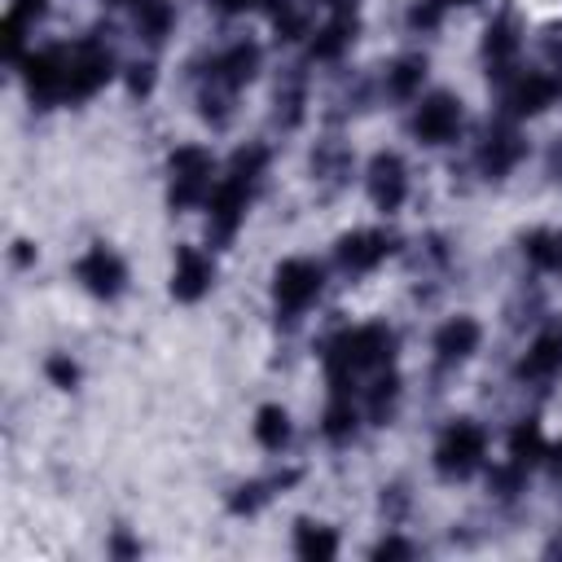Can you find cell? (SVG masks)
<instances>
[{
  "instance_id": "5b68a950",
  "label": "cell",
  "mask_w": 562,
  "mask_h": 562,
  "mask_svg": "<svg viewBox=\"0 0 562 562\" xmlns=\"http://www.w3.org/2000/svg\"><path fill=\"white\" fill-rule=\"evenodd\" d=\"M321 294H325V268L307 255H285L268 277V299L281 321H299L321 303Z\"/></svg>"
},
{
  "instance_id": "f1b7e54d",
  "label": "cell",
  "mask_w": 562,
  "mask_h": 562,
  "mask_svg": "<svg viewBox=\"0 0 562 562\" xmlns=\"http://www.w3.org/2000/svg\"><path fill=\"white\" fill-rule=\"evenodd\" d=\"M338 553V531L321 518H299L294 522V558L303 562H329Z\"/></svg>"
},
{
  "instance_id": "ac0fdd59",
  "label": "cell",
  "mask_w": 562,
  "mask_h": 562,
  "mask_svg": "<svg viewBox=\"0 0 562 562\" xmlns=\"http://www.w3.org/2000/svg\"><path fill=\"white\" fill-rule=\"evenodd\" d=\"M514 378L522 386H549L562 378V325H544L518 356Z\"/></svg>"
},
{
  "instance_id": "d4e9b609",
  "label": "cell",
  "mask_w": 562,
  "mask_h": 562,
  "mask_svg": "<svg viewBox=\"0 0 562 562\" xmlns=\"http://www.w3.org/2000/svg\"><path fill=\"white\" fill-rule=\"evenodd\" d=\"M294 479H299V470H277V474H259V479L237 483V487L228 492V514H237V518H255V514H259L277 492H285Z\"/></svg>"
},
{
  "instance_id": "7c38bea8",
  "label": "cell",
  "mask_w": 562,
  "mask_h": 562,
  "mask_svg": "<svg viewBox=\"0 0 562 562\" xmlns=\"http://www.w3.org/2000/svg\"><path fill=\"white\" fill-rule=\"evenodd\" d=\"M562 97V79L553 70H518L501 83V105L505 119L522 123V119H540L544 110H553Z\"/></svg>"
},
{
  "instance_id": "e575fe53",
  "label": "cell",
  "mask_w": 562,
  "mask_h": 562,
  "mask_svg": "<svg viewBox=\"0 0 562 562\" xmlns=\"http://www.w3.org/2000/svg\"><path fill=\"white\" fill-rule=\"evenodd\" d=\"M127 88L136 92V97H145L149 88H154V66L145 61V66H127Z\"/></svg>"
},
{
  "instance_id": "4fadbf2b",
  "label": "cell",
  "mask_w": 562,
  "mask_h": 562,
  "mask_svg": "<svg viewBox=\"0 0 562 562\" xmlns=\"http://www.w3.org/2000/svg\"><path fill=\"white\" fill-rule=\"evenodd\" d=\"M22 66V88L35 105H66V44L57 48H31L18 57Z\"/></svg>"
},
{
  "instance_id": "836d02e7",
  "label": "cell",
  "mask_w": 562,
  "mask_h": 562,
  "mask_svg": "<svg viewBox=\"0 0 562 562\" xmlns=\"http://www.w3.org/2000/svg\"><path fill=\"white\" fill-rule=\"evenodd\" d=\"M404 509H408V492H404V483L382 487V514H386V522H400Z\"/></svg>"
},
{
  "instance_id": "d6a6232c",
  "label": "cell",
  "mask_w": 562,
  "mask_h": 562,
  "mask_svg": "<svg viewBox=\"0 0 562 562\" xmlns=\"http://www.w3.org/2000/svg\"><path fill=\"white\" fill-rule=\"evenodd\" d=\"M413 553H417V549H413L404 536H395V531H386V536L369 549V558H413Z\"/></svg>"
},
{
  "instance_id": "83f0119b",
  "label": "cell",
  "mask_w": 562,
  "mask_h": 562,
  "mask_svg": "<svg viewBox=\"0 0 562 562\" xmlns=\"http://www.w3.org/2000/svg\"><path fill=\"white\" fill-rule=\"evenodd\" d=\"M127 9H132V26H136V35H140L145 44H154V48L176 31V18H180L171 0H132Z\"/></svg>"
},
{
  "instance_id": "74e56055",
  "label": "cell",
  "mask_w": 562,
  "mask_h": 562,
  "mask_svg": "<svg viewBox=\"0 0 562 562\" xmlns=\"http://www.w3.org/2000/svg\"><path fill=\"white\" fill-rule=\"evenodd\" d=\"M549 176L553 180H562V136L553 140V149H549Z\"/></svg>"
},
{
  "instance_id": "1f68e13d",
  "label": "cell",
  "mask_w": 562,
  "mask_h": 562,
  "mask_svg": "<svg viewBox=\"0 0 562 562\" xmlns=\"http://www.w3.org/2000/svg\"><path fill=\"white\" fill-rule=\"evenodd\" d=\"M443 18H448L443 0H413V4H408V31H413V35H430V31H439Z\"/></svg>"
},
{
  "instance_id": "2e32d148",
  "label": "cell",
  "mask_w": 562,
  "mask_h": 562,
  "mask_svg": "<svg viewBox=\"0 0 562 562\" xmlns=\"http://www.w3.org/2000/svg\"><path fill=\"white\" fill-rule=\"evenodd\" d=\"M215 290V255H206L193 241H180L171 255V272H167V294L176 303H202Z\"/></svg>"
},
{
  "instance_id": "484cf974",
  "label": "cell",
  "mask_w": 562,
  "mask_h": 562,
  "mask_svg": "<svg viewBox=\"0 0 562 562\" xmlns=\"http://www.w3.org/2000/svg\"><path fill=\"white\" fill-rule=\"evenodd\" d=\"M250 435H255V443H259L263 452L281 457V452L290 448V439H294L290 408H285V404H259V408H255V422H250Z\"/></svg>"
},
{
  "instance_id": "603a6c76",
  "label": "cell",
  "mask_w": 562,
  "mask_h": 562,
  "mask_svg": "<svg viewBox=\"0 0 562 562\" xmlns=\"http://www.w3.org/2000/svg\"><path fill=\"white\" fill-rule=\"evenodd\" d=\"M400 400H404V378L391 369H378L369 378V386H360V408H364V422L369 426H391L395 413H400Z\"/></svg>"
},
{
  "instance_id": "f546056e",
  "label": "cell",
  "mask_w": 562,
  "mask_h": 562,
  "mask_svg": "<svg viewBox=\"0 0 562 562\" xmlns=\"http://www.w3.org/2000/svg\"><path fill=\"white\" fill-rule=\"evenodd\" d=\"M522 259L536 272H562V233L558 228H531V233H522Z\"/></svg>"
},
{
  "instance_id": "30bf717a",
  "label": "cell",
  "mask_w": 562,
  "mask_h": 562,
  "mask_svg": "<svg viewBox=\"0 0 562 562\" xmlns=\"http://www.w3.org/2000/svg\"><path fill=\"white\" fill-rule=\"evenodd\" d=\"M259 70H263V48L241 35V40H228L224 48H215L202 61L198 83H211V88H224V92H241V88H250L259 79Z\"/></svg>"
},
{
  "instance_id": "5bb4252c",
  "label": "cell",
  "mask_w": 562,
  "mask_h": 562,
  "mask_svg": "<svg viewBox=\"0 0 562 562\" xmlns=\"http://www.w3.org/2000/svg\"><path fill=\"white\" fill-rule=\"evenodd\" d=\"M479 347H483V325H479V316L457 312V316H448V321L435 329V338H430V360H435L439 373H457V369H465V364L479 356Z\"/></svg>"
},
{
  "instance_id": "f35d334b",
  "label": "cell",
  "mask_w": 562,
  "mask_h": 562,
  "mask_svg": "<svg viewBox=\"0 0 562 562\" xmlns=\"http://www.w3.org/2000/svg\"><path fill=\"white\" fill-rule=\"evenodd\" d=\"M544 465H549V470L562 479V439H558V443H549V452H544Z\"/></svg>"
},
{
  "instance_id": "7a4b0ae2",
  "label": "cell",
  "mask_w": 562,
  "mask_h": 562,
  "mask_svg": "<svg viewBox=\"0 0 562 562\" xmlns=\"http://www.w3.org/2000/svg\"><path fill=\"white\" fill-rule=\"evenodd\" d=\"M268 162H272L268 145L250 140V145L233 149V158L220 167V180H215V189H211V198L202 206L211 246H228L241 233V224L250 215V202H255V193H259V184L268 176Z\"/></svg>"
},
{
  "instance_id": "6da1fadb",
  "label": "cell",
  "mask_w": 562,
  "mask_h": 562,
  "mask_svg": "<svg viewBox=\"0 0 562 562\" xmlns=\"http://www.w3.org/2000/svg\"><path fill=\"white\" fill-rule=\"evenodd\" d=\"M400 351V334L386 321H360V325H342L321 342V364H325V382L329 391H356L360 382H369L378 369H391Z\"/></svg>"
},
{
  "instance_id": "e0dca14e",
  "label": "cell",
  "mask_w": 562,
  "mask_h": 562,
  "mask_svg": "<svg viewBox=\"0 0 562 562\" xmlns=\"http://www.w3.org/2000/svg\"><path fill=\"white\" fill-rule=\"evenodd\" d=\"M479 61H483L487 79H496V83H505L509 75L522 70V66H518V61H522V26H518V18L501 13V18L487 22L483 44H479Z\"/></svg>"
},
{
  "instance_id": "9c48e42d",
  "label": "cell",
  "mask_w": 562,
  "mask_h": 562,
  "mask_svg": "<svg viewBox=\"0 0 562 562\" xmlns=\"http://www.w3.org/2000/svg\"><path fill=\"white\" fill-rule=\"evenodd\" d=\"M75 285L83 290V294H92L97 303H114L123 290H127V281H132V268H127V259L110 246V241H92L79 259H75Z\"/></svg>"
},
{
  "instance_id": "44dd1931",
  "label": "cell",
  "mask_w": 562,
  "mask_h": 562,
  "mask_svg": "<svg viewBox=\"0 0 562 562\" xmlns=\"http://www.w3.org/2000/svg\"><path fill=\"white\" fill-rule=\"evenodd\" d=\"M356 31H360V18H356V9L329 13V18H325V22L312 31V40H307V53H312V61H325V66L342 61V57L351 53V44H356Z\"/></svg>"
},
{
  "instance_id": "d590c367",
  "label": "cell",
  "mask_w": 562,
  "mask_h": 562,
  "mask_svg": "<svg viewBox=\"0 0 562 562\" xmlns=\"http://www.w3.org/2000/svg\"><path fill=\"white\" fill-rule=\"evenodd\" d=\"M211 4H215L220 13H228V18H233V13H250V9H272L277 0H211Z\"/></svg>"
},
{
  "instance_id": "8fae6325",
  "label": "cell",
  "mask_w": 562,
  "mask_h": 562,
  "mask_svg": "<svg viewBox=\"0 0 562 562\" xmlns=\"http://www.w3.org/2000/svg\"><path fill=\"white\" fill-rule=\"evenodd\" d=\"M527 154H531V145L518 132V123L514 119H501V123H492L479 136V145H474V171L483 180H509L527 162Z\"/></svg>"
},
{
  "instance_id": "7bdbcfd3",
  "label": "cell",
  "mask_w": 562,
  "mask_h": 562,
  "mask_svg": "<svg viewBox=\"0 0 562 562\" xmlns=\"http://www.w3.org/2000/svg\"><path fill=\"white\" fill-rule=\"evenodd\" d=\"M553 549H558V553H562V531H558V544H553Z\"/></svg>"
},
{
  "instance_id": "7402d4cb",
  "label": "cell",
  "mask_w": 562,
  "mask_h": 562,
  "mask_svg": "<svg viewBox=\"0 0 562 562\" xmlns=\"http://www.w3.org/2000/svg\"><path fill=\"white\" fill-rule=\"evenodd\" d=\"M426 75H430L426 53H400V57L382 70V97L395 101V105H413V101L426 92Z\"/></svg>"
},
{
  "instance_id": "3957f363",
  "label": "cell",
  "mask_w": 562,
  "mask_h": 562,
  "mask_svg": "<svg viewBox=\"0 0 562 562\" xmlns=\"http://www.w3.org/2000/svg\"><path fill=\"white\" fill-rule=\"evenodd\" d=\"M162 176H167V206L171 211H202L211 189H215V180H220V162H215V154L206 145L184 140V145H176L167 154Z\"/></svg>"
},
{
  "instance_id": "8d00e7d4",
  "label": "cell",
  "mask_w": 562,
  "mask_h": 562,
  "mask_svg": "<svg viewBox=\"0 0 562 562\" xmlns=\"http://www.w3.org/2000/svg\"><path fill=\"white\" fill-rule=\"evenodd\" d=\"M110 553H114V558H136V553H140V544H136V540H127V536L119 531V536L110 540Z\"/></svg>"
},
{
  "instance_id": "ab89813d",
  "label": "cell",
  "mask_w": 562,
  "mask_h": 562,
  "mask_svg": "<svg viewBox=\"0 0 562 562\" xmlns=\"http://www.w3.org/2000/svg\"><path fill=\"white\" fill-rule=\"evenodd\" d=\"M13 259H18V263H31V259H35L31 241H13Z\"/></svg>"
},
{
  "instance_id": "9a60e30c",
  "label": "cell",
  "mask_w": 562,
  "mask_h": 562,
  "mask_svg": "<svg viewBox=\"0 0 562 562\" xmlns=\"http://www.w3.org/2000/svg\"><path fill=\"white\" fill-rule=\"evenodd\" d=\"M408 189H413V176H408V162L395 149H378L364 162V193L382 215H395L408 202Z\"/></svg>"
},
{
  "instance_id": "ffe728a7",
  "label": "cell",
  "mask_w": 562,
  "mask_h": 562,
  "mask_svg": "<svg viewBox=\"0 0 562 562\" xmlns=\"http://www.w3.org/2000/svg\"><path fill=\"white\" fill-rule=\"evenodd\" d=\"M307 171H312V184L325 189V193H338L351 184V171H356V154L338 140V136H325L316 140L312 158H307Z\"/></svg>"
},
{
  "instance_id": "d6986e66",
  "label": "cell",
  "mask_w": 562,
  "mask_h": 562,
  "mask_svg": "<svg viewBox=\"0 0 562 562\" xmlns=\"http://www.w3.org/2000/svg\"><path fill=\"white\" fill-rule=\"evenodd\" d=\"M360 426H364L360 395L356 391H329V400L321 408V439L329 448H347V443H356Z\"/></svg>"
},
{
  "instance_id": "8992f818",
  "label": "cell",
  "mask_w": 562,
  "mask_h": 562,
  "mask_svg": "<svg viewBox=\"0 0 562 562\" xmlns=\"http://www.w3.org/2000/svg\"><path fill=\"white\" fill-rule=\"evenodd\" d=\"M465 132V101L457 92H422L408 110V136L426 149H448Z\"/></svg>"
},
{
  "instance_id": "cb8c5ba5",
  "label": "cell",
  "mask_w": 562,
  "mask_h": 562,
  "mask_svg": "<svg viewBox=\"0 0 562 562\" xmlns=\"http://www.w3.org/2000/svg\"><path fill=\"white\" fill-rule=\"evenodd\" d=\"M307 97H312L307 75H303L299 66H290V70L277 79V88H272V123H277L281 132H294V127L307 119Z\"/></svg>"
},
{
  "instance_id": "b9f144b4",
  "label": "cell",
  "mask_w": 562,
  "mask_h": 562,
  "mask_svg": "<svg viewBox=\"0 0 562 562\" xmlns=\"http://www.w3.org/2000/svg\"><path fill=\"white\" fill-rule=\"evenodd\" d=\"M470 4H483V0H443L448 13H452V9H470Z\"/></svg>"
},
{
  "instance_id": "ba28073f",
  "label": "cell",
  "mask_w": 562,
  "mask_h": 562,
  "mask_svg": "<svg viewBox=\"0 0 562 562\" xmlns=\"http://www.w3.org/2000/svg\"><path fill=\"white\" fill-rule=\"evenodd\" d=\"M404 246V237L386 224H360V228H347L338 241H334V263L347 272V277H364V272H378L386 259H395Z\"/></svg>"
},
{
  "instance_id": "277c9868",
  "label": "cell",
  "mask_w": 562,
  "mask_h": 562,
  "mask_svg": "<svg viewBox=\"0 0 562 562\" xmlns=\"http://www.w3.org/2000/svg\"><path fill=\"white\" fill-rule=\"evenodd\" d=\"M487 448L492 439L474 417H452L430 448V465L443 483H465L487 465Z\"/></svg>"
},
{
  "instance_id": "4dcf8cb0",
  "label": "cell",
  "mask_w": 562,
  "mask_h": 562,
  "mask_svg": "<svg viewBox=\"0 0 562 562\" xmlns=\"http://www.w3.org/2000/svg\"><path fill=\"white\" fill-rule=\"evenodd\" d=\"M44 378H48V386H57V391H75L79 378H83V369H79V360H75L70 351H53V356L44 360Z\"/></svg>"
},
{
  "instance_id": "60d3db41",
  "label": "cell",
  "mask_w": 562,
  "mask_h": 562,
  "mask_svg": "<svg viewBox=\"0 0 562 562\" xmlns=\"http://www.w3.org/2000/svg\"><path fill=\"white\" fill-rule=\"evenodd\" d=\"M329 13H342V9H356V0H321Z\"/></svg>"
},
{
  "instance_id": "4316f807",
  "label": "cell",
  "mask_w": 562,
  "mask_h": 562,
  "mask_svg": "<svg viewBox=\"0 0 562 562\" xmlns=\"http://www.w3.org/2000/svg\"><path fill=\"white\" fill-rule=\"evenodd\" d=\"M544 452H549V443H544V435H540V422L527 417V422H518V426L509 430L501 461H509V465H518L522 474H531V470L544 461Z\"/></svg>"
},
{
  "instance_id": "52a82bcc",
  "label": "cell",
  "mask_w": 562,
  "mask_h": 562,
  "mask_svg": "<svg viewBox=\"0 0 562 562\" xmlns=\"http://www.w3.org/2000/svg\"><path fill=\"white\" fill-rule=\"evenodd\" d=\"M119 75V57L101 40H79L66 48V105L92 101L101 88H110Z\"/></svg>"
}]
</instances>
